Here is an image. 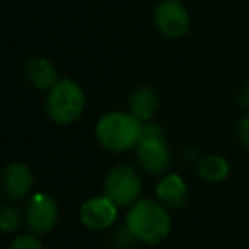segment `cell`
Instances as JSON below:
<instances>
[{
  "instance_id": "cell-1",
  "label": "cell",
  "mask_w": 249,
  "mask_h": 249,
  "mask_svg": "<svg viewBox=\"0 0 249 249\" xmlns=\"http://www.w3.org/2000/svg\"><path fill=\"white\" fill-rule=\"evenodd\" d=\"M124 225L143 244H159L171 232V217L156 200H137L126 213Z\"/></svg>"
},
{
  "instance_id": "cell-2",
  "label": "cell",
  "mask_w": 249,
  "mask_h": 249,
  "mask_svg": "<svg viewBox=\"0 0 249 249\" xmlns=\"http://www.w3.org/2000/svg\"><path fill=\"white\" fill-rule=\"evenodd\" d=\"M143 124L132 113H107L97 121L96 139L106 150L124 152L139 145Z\"/></svg>"
},
{
  "instance_id": "cell-3",
  "label": "cell",
  "mask_w": 249,
  "mask_h": 249,
  "mask_svg": "<svg viewBox=\"0 0 249 249\" xmlns=\"http://www.w3.org/2000/svg\"><path fill=\"white\" fill-rule=\"evenodd\" d=\"M84 106L86 96L82 87L70 79L56 82L46 97V113L58 124L73 123L82 114Z\"/></svg>"
},
{
  "instance_id": "cell-4",
  "label": "cell",
  "mask_w": 249,
  "mask_h": 249,
  "mask_svg": "<svg viewBox=\"0 0 249 249\" xmlns=\"http://www.w3.org/2000/svg\"><path fill=\"white\" fill-rule=\"evenodd\" d=\"M137 160L147 173L159 174L169 167L171 150L164 142V133L159 124L149 123L143 126L142 137L137 145Z\"/></svg>"
},
{
  "instance_id": "cell-5",
  "label": "cell",
  "mask_w": 249,
  "mask_h": 249,
  "mask_svg": "<svg viewBox=\"0 0 249 249\" xmlns=\"http://www.w3.org/2000/svg\"><path fill=\"white\" fill-rule=\"evenodd\" d=\"M142 190L140 176L130 166H116L107 173L104 181V195L116 207H126L137 201Z\"/></svg>"
},
{
  "instance_id": "cell-6",
  "label": "cell",
  "mask_w": 249,
  "mask_h": 249,
  "mask_svg": "<svg viewBox=\"0 0 249 249\" xmlns=\"http://www.w3.org/2000/svg\"><path fill=\"white\" fill-rule=\"evenodd\" d=\"M154 22L166 38L176 39L188 33L191 19L179 0H164L154 11Z\"/></svg>"
},
{
  "instance_id": "cell-7",
  "label": "cell",
  "mask_w": 249,
  "mask_h": 249,
  "mask_svg": "<svg viewBox=\"0 0 249 249\" xmlns=\"http://www.w3.org/2000/svg\"><path fill=\"white\" fill-rule=\"evenodd\" d=\"M58 218V207L55 200L45 193H38L29 200L28 212H26V222L28 227L35 234H46L56 224Z\"/></svg>"
},
{
  "instance_id": "cell-8",
  "label": "cell",
  "mask_w": 249,
  "mask_h": 249,
  "mask_svg": "<svg viewBox=\"0 0 249 249\" xmlns=\"http://www.w3.org/2000/svg\"><path fill=\"white\" fill-rule=\"evenodd\" d=\"M118 217V207L104 195L87 200L80 207V222L90 231H104L111 227Z\"/></svg>"
},
{
  "instance_id": "cell-9",
  "label": "cell",
  "mask_w": 249,
  "mask_h": 249,
  "mask_svg": "<svg viewBox=\"0 0 249 249\" xmlns=\"http://www.w3.org/2000/svg\"><path fill=\"white\" fill-rule=\"evenodd\" d=\"M35 178L26 164L11 162L2 173V188L12 200H21L31 191Z\"/></svg>"
},
{
  "instance_id": "cell-10",
  "label": "cell",
  "mask_w": 249,
  "mask_h": 249,
  "mask_svg": "<svg viewBox=\"0 0 249 249\" xmlns=\"http://www.w3.org/2000/svg\"><path fill=\"white\" fill-rule=\"evenodd\" d=\"M159 200L169 208H179L188 198V186L184 179L178 174H167L159 181L156 188Z\"/></svg>"
},
{
  "instance_id": "cell-11",
  "label": "cell",
  "mask_w": 249,
  "mask_h": 249,
  "mask_svg": "<svg viewBox=\"0 0 249 249\" xmlns=\"http://www.w3.org/2000/svg\"><path fill=\"white\" fill-rule=\"evenodd\" d=\"M26 79L36 89H52L56 84V69L46 58H31L24 67Z\"/></svg>"
},
{
  "instance_id": "cell-12",
  "label": "cell",
  "mask_w": 249,
  "mask_h": 249,
  "mask_svg": "<svg viewBox=\"0 0 249 249\" xmlns=\"http://www.w3.org/2000/svg\"><path fill=\"white\" fill-rule=\"evenodd\" d=\"M157 106H159V97L152 87L142 86L132 92L130 109L133 116L139 118L140 121H149L157 111Z\"/></svg>"
},
{
  "instance_id": "cell-13",
  "label": "cell",
  "mask_w": 249,
  "mask_h": 249,
  "mask_svg": "<svg viewBox=\"0 0 249 249\" xmlns=\"http://www.w3.org/2000/svg\"><path fill=\"white\" fill-rule=\"evenodd\" d=\"M229 162L222 156H207L198 166V174L208 183H220L229 174Z\"/></svg>"
},
{
  "instance_id": "cell-14",
  "label": "cell",
  "mask_w": 249,
  "mask_h": 249,
  "mask_svg": "<svg viewBox=\"0 0 249 249\" xmlns=\"http://www.w3.org/2000/svg\"><path fill=\"white\" fill-rule=\"evenodd\" d=\"M21 222H22V215L19 212L18 207L14 205H5L0 212V227L5 234H11V232L18 231L21 227Z\"/></svg>"
},
{
  "instance_id": "cell-15",
  "label": "cell",
  "mask_w": 249,
  "mask_h": 249,
  "mask_svg": "<svg viewBox=\"0 0 249 249\" xmlns=\"http://www.w3.org/2000/svg\"><path fill=\"white\" fill-rule=\"evenodd\" d=\"M137 242L140 241L132 234V231L126 225L118 229L113 234V239H111V244H113L114 249H135Z\"/></svg>"
},
{
  "instance_id": "cell-16",
  "label": "cell",
  "mask_w": 249,
  "mask_h": 249,
  "mask_svg": "<svg viewBox=\"0 0 249 249\" xmlns=\"http://www.w3.org/2000/svg\"><path fill=\"white\" fill-rule=\"evenodd\" d=\"M11 249H45L43 242L35 235H19L12 241Z\"/></svg>"
},
{
  "instance_id": "cell-17",
  "label": "cell",
  "mask_w": 249,
  "mask_h": 249,
  "mask_svg": "<svg viewBox=\"0 0 249 249\" xmlns=\"http://www.w3.org/2000/svg\"><path fill=\"white\" fill-rule=\"evenodd\" d=\"M237 135H239V139H241L242 145H244L246 149H249V116L242 118V120L239 121Z\"/></svg>"
},
{
  "instance_id": "cell-18",
  "label": "cell",
  "mask_w": 249,
  "mask_h": 249,
  "mask_svg": "<svg viewBox=\"0 0 249 249\" xmlns=\"http://www.w3.org/2000/svg\"><path fill=\"white\" fill-rule=\"evenodd\" d=\"M239 104L244 109H249V80L242 84L241 90H239Z\"/></svg>"
}]
</instances>
